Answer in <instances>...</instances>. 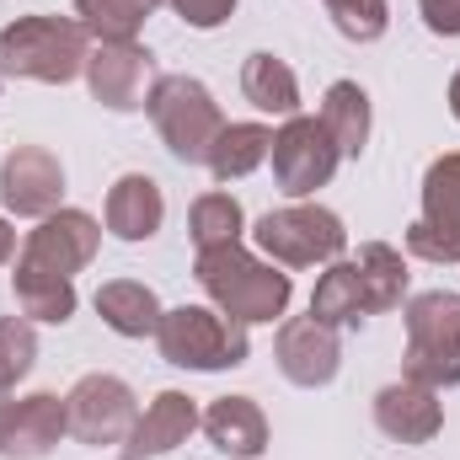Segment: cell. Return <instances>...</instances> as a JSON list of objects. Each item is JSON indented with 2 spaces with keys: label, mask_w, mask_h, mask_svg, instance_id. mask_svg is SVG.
I'll return each instance as SVG.
<instances>
[{
  "label": "cell",
  "mask_w": 460,
  "mask_h": 460,
  "mask_svg": "<svg viewBox=\"0 0 460 460\" xmlns=\"http://www.w3.org/2000/svg\"><path fill=\"white\" fill-rule=\"evenodd\" d=\"M241 92H246V102L257 108V113H273V118H295L300 113V81H295V70L279 59V54H246V65H241Z\"/></svg>",
  "instance_id": "d6986e66"
},
{
  "label": "cell",
  "mask_w": 460,
  "mask_h": 460,
  "mask_svg": "<svg viewBox=\"0 0 460 460\" xmlns=\"http://www.w3.org/2000/svg\"><path fill=\"white\" fill-rule=\"evenodd\" d=\"M97 246H102V226H97L86 209H54L49 220H38V230H27L16 262H32V268H43V273L75 279L81 268H92Z\"/></svg>",
  "instance_id": "30bf717a"
},
{
  "label": "cell",
  "mask_w": 460,
  "mask_h": 460,
  "mask_svg": "<svg viewBox=\"0 0 460 460\" xmlns=\"http://www.w3.org/2000/svg\"><path fill=\"white\" fill-rule=\"evenodd\" d=\"M38 358V332L27 316H0V391H16L32 375Z\"/></svg>",
  "instance_id": "83f0119b"
},
{
  "label": "cell",
  "mask_w": 460,
  "mask_h": 460,
  "mask_svg": "<svg viewBox=\"0 0 460 460\" xmlns=\"http://www.w3.org/2000/svg\"><path fill=\"white\" fill-rule=\"evenodd\" d=\"M327 11H332V22H338V32L348 43H375L391 27V5L385 0H327Z\"/></svg>",
  "instance_id": "f1b7e54d"
},
{
  "label": "cell",
  "mask_w": 460,
  "mask_h": 460,
  "mask_svg": "<svg viewBox=\"0 0 460 460\" xmlns=\"http://www.w3.org/2000/svg\"><path fill=\"white\" fill-rule=\"evenodd\" d=\"M268 155H273V128H262V123H226L215 134L204 166L215 172V182H235V177L257 172Z\"/></svg>",
  "instance_id": "603a6c76"
},
{
  "label": "cell",
  "mask_w": 460,
  "mask_h": 460,
  "mask_svg": "<svg viewBox=\"0 0 460 460\" xmlns=\"http://www.w3.org/2000/svg\"><path fill=\"white\" fill-rule=\"evenodd\" d=\"M193 429H199L193 396H188V391H161V396L139 412V423L128 429V439L118 445V456L123 460H155V456H166V450H177V445H188Z\"/></svg>",
  "instance_id": "9a60e30c"
},
{
  "label": "cell",
  "mask_w": 460,
  "mask_h": 460,
  "mask_svg": "<svg viewBox=\"0 0 460 460\" xmlns=\"http://www.w3.org/2000/svg\"><path fill=\"white\" fill-rule=\"evenodd\" d=\"M65 199V166L43 145H16L0 161V204L22 220H49Z\"/></svg>",
  "instance_id": "8fae6325"
},
{
  "label": "cell",
  "mask_w": 460,
  "mask_h": 460,
  "mask_svg": "<svg viewBox=\"0 0 460 460\" xmlns=\"http://www.w3.org/2000/svg\"><path fill=\"white\" fill-rule=\"evenodd\" d=\"M70 434V407L54 391H32L0 407V456L5 460H43Z\"/></svg>",
  "instance_id": "4fadbf2b"
},
{
  "label": "cell",
  "mask_w": 460,
  "mask_h": 460,
  "mask_svg": "<svg viewBox=\"0 0 460 460\" xmlns=\"http://www.w3.org/2000/svg\"><path fill=\"white\" fill-rule=\"evenodd\" d=\"M155 54L128 38V43H92L86 54V86L92 97L108 108V113H139L150 102V86H155Z\"/></svg>",
  "instance_id": "9c48e42d"
},
{
  "label": "cell",
  "mask_w": 460,
  "mask_h": 460,
  "mask_svg": "<svg viewBox=\"0 0 460 460\" xmlns=\"http://www.w3.org/2000/svg\"><path fill=\"white\" fill-rule=\"evenodd\" d=\"M358 284H364V300H369V316H380V311H396L402 300H407V257L396 252V246H385V241H369V246H358Z\"/></svg>",
  "instance_id": "cb8c5ba5"
},
{
  "label": "cell",
  "mask_w": 460,
  "mask_h": 460,
  "mask_svg": "<svg viewBox=\"0 0 460 460\" xmlns=\"http://www.w3.org/2000/svg\"><path fill=\"white\" fill-rule=\"evenodd\" d=\"M375 429L396 445H429L439 429H445V407H439V391L418 385V380H391L375 391Z\"/></svg>",
  "instance_id": "5bb4252c"
},
{
  "label": "cell",
  "mask_w": 460,
  "mask_h": 460,
  "mask_svg": "<svg viewBox=\"0 0 460 460\" xmlns=\"http://www.w3.org/2000/svg\"><path fill=\"white\" fill-rule=\"evenodd\" d=\"M188 230H193V246H199V252L235 246L241 230H246V215H241V204H235L230 193H204V199H193V209H188Z\"/></svg>",
  "instance_id": "484cf974"
},
{
  "label": "cell",
  "mask_w": 460,
  "mask_h": 460,
  "mask_svg": "<svg viewBox=\"0 0 460 460\" xmlns=\"http://www.w3.org/2000/svg\"><path fill=\"white\" fill-rule=\"evenodd\" d=\"M193 273H199L204 295L215 300V311H226L230 322H241V327L279 322L289 311V295H295L289 273H279L273 262L252 257L241 241L235 246H215V252H199Z\"/></svg>",
  "instance_id": "6da1fadb"
},
{
  "label": "cell",
  "mask_w": 460,
  "mask_h": 460,
  "mask_svg": "<svg viewBox=\"0 0 460 460\" xmlns=\"http://www.w3.org/2000/svg\"><path fill=\"white\" fill-rule=\"evenodd\" d=\"M257 246L279 262V268H316V262H338L348 246V230L332 209L322 204H284V209H268L257 226Z\"/></svg>",
  "instance_id": "8992f818"
},
{
  "label": "cell",
  "mask_w": 460,
  "mask_h": 460,
  "mask_svg": "<svg viewBox=\"0 0 460 460\" xmlns=\"http://www.w3.org/2000/svg\"><path fill=\"white\" fill-rule=\"evenodd\" d=\"M11 257H16V230L0 220V262H11Z\"/></svg>",
  "instance_id": "d6a6232c"
},
{
  "label": "cell",
  "mask_w": 460,
  "mask_h": 460,
  "mask_svg": "<svg viewBox=\"0 0 460 460\" xmlns=\"http://www.w3.org/2000/svg\"><path fill=\"white\" fill-rule=\"evenodd\" d=\"M145 113H150V123H155L161 145H166L177 161H188V166L209 161V145H215V134L226 128L220 102H215L209 86L193 81V75H161V81L150 86Z\"/></svg>",
  "instance_id": "5b68a950"
},
{
  "label": "cell",
  "mask_w": 460,
  "mask_h": 460,
  "mask_svg": "<svg viewBox=\"0 0 460 460\" xmlns=\"http://www.w3.org/2000/svg\"><path fill=\"white\" fill-rule=\"evenodd\" d=\"M450 113L460 118V70H456V81H450Z\"/></svg>",
  "instance_id": "836d02e7"
},
{
  "label": "cell",
  "mask_w": 460,
  "mask_h": 460,
  "mask_svg": "<svg viewBox=\"0 0 460 460\" xmlns=\"http://www.w3.org/2000/svg\"><path fill=\"white\" fill-rule=\"evenodd\" d=\"M273 358H279V369H284L289 385H305V391L332 385L338 369H343L338 327H327V322H316V316H289V322L279 327V338H273Z\"/></svg>",
  "instance_id": "7c38bea8"
},
{
  "label": "cell",
  "mask_w": 460,
  "mask_h": 460,
  "mask_svg": "<svg viewBox=\"0 0 460 460\" xmlns=\"http://www.w3.org/2000/svg\"><path fill=\"white\" fill-rule=\"evenodd\" d=\"M155 348H161V358L177 364V369L220 375V369L246 364L252 338H246L241 322H230L226 311H215V305H177V311H161Z\"/></svg>",
  "instance_id": "277c9868"
},
{
  "label": "cell",
  "mask_w": 460,
  "mask_h": 460,
  "mask_svg": "<svg viewBox=\"0 0 460 460\" xmlns=\"http://www.w3.org/2000/svg\"><path fill=\"white\" fill-rule=\"evenodd\" d=\"M0 407H5V391H0Z\"/></svg>",
  "instance_id": "e575fe53"
},
{
  "label": "cell",
  "mask_w": 460,
  "mask_h": 460,
  "mask_svg": "<svg viewBox=\"0 0 460 460\" xmlns=\"http://www.w3.org/2000/svg\"><path fill=\"white\" fill-rule=\"evenodd\" d=\"M97 316L113 327L118 338H155L161 327V300L150 284H134V279H113L97 289Z\"/></svg>",
  "instance_id": "ffe728a7"
},
{
  "label": "cell",
  "mask_w": 460,
  "mask_h": 460,
  "mask_svg": "<svg viewBox=\"0 0 460 460\" xmlns=\"http://www.w3.org/2000/svg\"><path fill=\"white\" fill-rule=\"evenodd\" d=\"M166 220V199H161V182L145 177V172H128L108 188V230L118 241H150Z\"/></svg>",
  "instance_id": "e0dca14e"
},
{
  "label": "cell",
  "mask_w": 460,
  "mask_h": 460,
  "mask_svg": "<svg viewBox=\"0 0 460 460\" xmlns=\"http://www.w3.org/2000/svg\"><path fill=\"white\" fill-rule=\"evenodd\" d=\"M407 252L423 257V262H460V235L434 230L429 220H412V226H407Z\"/></svg>",
  "instance_id": "f546056e"
},
{
  "label": "cell",
  "mask_w": 460,
  "mask_h": 460,
  "mask_svg": "<svg viewBox=\"0 0 460 460\" xmlns=\"http://www.w3.org/2000/svg\"><path fill=\"white\" fill-rule=\"evenodd\" d=\"M434 38H460V0H418Z\"/></svg>",
  "instance_id": "1f68e13d"
},
{
  "label": "cell",
  "mask_w": 460,
  "mask_h": 460,
  "mask_svg": "<svg viewBox=\"0 0 460 460\" xmlns=\"http://www.w3.org/2000/svg\"><path fill=\"white\" fill-rule=\"evenodd\" d=\"M86 54H92V32L75 16L38 11V16L0 27V75H16V81L65 86L86 75Z\"/></svg>",
  "instance_id": "7a4b0ae2"
},
{
  "label": "cell",
  "mask_w": 460,
  "mask_h": 460,
  "mask_svg": "<svg viewBox=\"0 0 460 460\" xmlns=\"http://www.w3.org/2000/svg\"><path fill=\"white\" fill-rule=\"evenodd\" d=\"M199 429L230 460H257L268 450V418H262V407L252 396H220V402H209V412L199 418Z\"/></svg>",
  "instance_id": "2e32d148"
},
{
  "label": "cell",
  "mask_w": 460,
  "mask_h": 460,
  "mask_svg": "<svg viewBox=\"0 0 460 460\" xmlns=\"http://www.w3.org/2000/svg\"><path fill=\"white\" fill-rule=\"evenodd\" d=\"M402 375L429 385V391L460 385V295L456 289H423V295L407 300Z\"/></svg>",
  "instance_id": "3957f363"
},
{
  "label": "cell",
  "mask_w": 460,
  "mask_h": 460,
  "mask_svg": "<svg viewBox=\"0 0 460 460\" xmlns=\"http://www.w3.org/2000/svg\"><path fill=\"white\" fill-rule=\"evenodd\" d=\"M188 27H199V32H215V27H226L230 11H235V0H166Z\"/></svg>",
  "instance_id": "4dcf8cb0"
},
{
  "label": "cell",
  "mask_w": 460,
  "mask_h": 460,
  "mask_svg": "<svg viewBox=\"0 0 460 460\" xmlns=\"http://www.w3.org/2000/svg\"><path fill=\"white\" fill-rule=\"evenodd\" d=\"M311 316L327 322V327H358L369 316V300H364V284H358V262L353 257L327 262V273L316 279V295H311Z\"/></svg>",
  "instance_id": "7402d4cb"
},
{
  "label": "cell",
  "mask_w": 460,
  "mask_h": 460,
  "mask_svg": "<svg viewBox=\"0 0 460 460\" xmlns=\"http://www.w3.org/2000/svg\"><path fill=\"white\" fill-rule=\"evenodd\" d=\"M316 118H322V128L332 134V145H338L343 161H358V155H364V145H369V97H364L358 81H332Z\"/></svg>",
  "instance_id": "44dd1931"
},
{
  "label": "cell",
  "mask_w": 460,
  "mask_h": 460,
  "mask_svg": "<svg viewBox=\"0 0 460 460\" xmlns=\"http://www.w3.org/2000/svg\"><path fill=\"white\" fill-rule=\"evenodd\" d=\"M338 145H332V134L322 128V118H284V128L273 134V177H279V188L289 193V199H311L316 188H327L332 182V172H338Z\"/></svg>",
  "instance_id": "ba28073f"
},
{
  "label": "cell",
  "mask_w": 460,
  "mask_h": 460,
  "mask_svg": "<svg viewBox=\"0 0 460 460\" xmlns=\"http://www.w3.org/2000/svg\"><path fill=\"white\" fill-rule=\"evenodd\" d=\"M161 0H75V22L92 32V43H128L155 16Z\"/></svg>",
  "instance_id": "d4e9b609"
},
{
  "label": "cell",
  "mask_w": 460,
  "mask_h": 460,
  "mask_svg": "<svg viewBox=\"0 0 460 460\" xmlns=\"http://www.w3.org/2000/svg\"><path fill=\"white\" fill-rule=\"evenodd\" d=\"M423 220L460 235V155H439L423 172Z\"/></svg>",
  "instance_id": "4316f807"
},
{
  "label": "cell",
  "mask_w": 460,
  "mask_h": 460,
  "mask_svg": "<svg viewBox=\"0 0 460 460\" xmlns=\"http://www.w3.org/2000/svg\"><path fill=\"white\" fill-rule=\"evenodd\" d=\"M11 289H16V311H22L27 322L65 327V322L75 316V279H59V273H43V268H32V262H16Z\"/></svg>",
  "instance_id": "ac0fdd59"
},
{
  "label": "cell",
  "mask_w": 460,
  "mask_h": 460,
  "mask_svg": "<svg viewBox=\"0 0 460 460\" xmlns=\"http://www.w3.org/2000/svg\"><path fill=\"white\" fill-rule=\"evenodd\" d=\"M70 407V434L92 450H118L128 439V429L139 423V402L128 391V380L118 375H81L65 396Z\"/></svg>",
  "instance_id": "52a82bcc"
}]
</instances>
